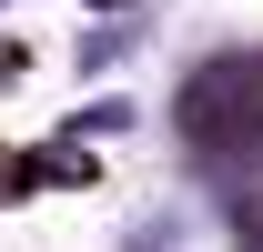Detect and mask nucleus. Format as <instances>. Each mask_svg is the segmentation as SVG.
Listing matches in <instances>:
<instances>
[{
  "mask_svg": "<svg viewBox=\"0 0 263 252\" xmlns=\"http://www.w3.org/2000/svg\"><path fill=\"white\" fill-rule=\"evenodd\" d=\"M233 232L263 252V161H243V192H233Z\"/></svg>",
  "mask_w": 263,
  "mask_h": 252,
  "instance_id": "obj_2",
  "label": "nucleus"
},
{
  "mask_svg": "<svg viewBox=\"0 0 263 252\" xmlns=\"http://www.w3.org/2000/svg\"><path fill=\"white\" fill-rule=\"evenodd\" d=\"M172 121L202 161H263V51L253 61H202L172 101Z\"/></svg>",
  "mask_w": 263,
  "mask_h": 252,
  "instance_id": "obj_1",
  "label": "nucleus"
},
{
  "mask_svg": "<svg viewBox=\"0 0 263 252\" xmlns=\"http://www.w3.org/2000/svg\"><path fill=\"white\" fill-rule=\"evenodd\" d=\"M10 182H31V161H10V152H0V202H10Z\"/></svg>",
  "mask_w": 263,
  "mask_h": 252,
  "instance_id": "obj_3",
  "label": "nucleus"
}]
</instances>
